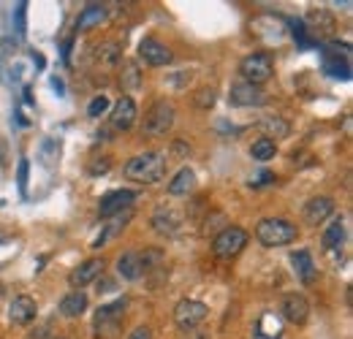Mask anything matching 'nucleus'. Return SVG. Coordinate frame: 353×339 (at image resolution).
Returning <instances> with one entry per match:
<instances>
[{
    "instance_id": "f257e3e1",
    "label": "nucleus",
    "mask_w": 353,
    "mask_h": 339,
    "mask_svg": "<svg viewBox=\"0 0 353 339\" xmlns=\"http://www.w3.org/2000/svg\"><path fill=\"white\" fill-rule=\"evenodd\" d=\"M169 166V155L161 152V150H152V152H144V155H136L125 163V176L133 182H141V185H152V182H161L163 174Z\"/></svg>"
},
{
    "instance_id": "f03ea898",
    "label": "nucleus",
    "mask_w": 353,
    "mask_h": 339,
    "mask_svg": "<svg viewBox=\"0 0 353 339\" xmlns=\"http://www.w3.org/2000/svg\"><path fill=\"white\" fill-rule=\"evenodd\" d=\"M256 239L264 247H283L296 242V225L283 217H266L256 225Z\"/></svg>"
},
{
    "instance_id": "7ed1b4c3",
    "label": "nucleus",
    "mask_w": 353,
    "mask_h": 339,
    "mask_svg": "<svg viewBox=\"0 0 353 339\" xmlns=\"http://www.w3.org/2000/svg\"><path fill=\"white\" fill-rule=\"evenodd\" d=\"M125 301H112L98 307L95 312V339H120L123 334V320H125Z\"/></svg>"
},
{
    "instance_id": "20e7f679",
    "label": "nucleus",
    "mask_w": 353,
    "mask_h": 339,
    "mask_svg": "<svg viewBox=\"0 0 353 339\" xmlns=\"http://www.w3.org/2000/svg\"><path fill=\"white\" fill-rule=\"evenodd\" d=\"M239 74H242V82L261 87L264 82H269L272 74H274V60H272V54H266V52H253V54H248V57L239 63Z\"/></svg>"
},
{
    "instance_id": "39448f33",
    "label": "nucleus",
    "mask_w": 353,
    "mask_h": 339,
    "mask_svg": "<svg viewBox=\"0 0 353 339\" xmlns=\"http://www.w3.org/2000/svg\"><path fill=\"white\" fill-rule=\"evenodd\" d=\"M174 106L169 103V101H155L150 109H147V114H144V133L147 136H166L172 127H174Z\"/></svg>"
},
{
    "instance_id": "423d86ee",
    "label": "nucleus",
    "mask_w": 353,
    "mask_h": 339,
    "mask_svg": "<svg viewBox=\"0 0 353 339\" xmlns=\"http://www.w3.org/2000/svg\"><path fill=\"white\" fill-rule=\"evenodd\" d=\"M210 315V307L204 301H196V298H182L174 307V323L179 331H193L199 329Z\"/></svg>"
},
{
    "instance_id": "0eeeda50",
    "label": "nucleus",
    "mask_w": 353,
    "mask_h": 339,
    "mask_svg": "<svg viewBox=\"0 0 353 339\" xmlns=\"http://www.w3.org/2000/svg\"><path fill=\"white\" fill-rule=\"evenodd\" d=\"M248 231L245 228H239V225H225L221 234L215 236V242H212V253L218 255V258H234V255H239L245 247H248Z\"/></svg>"
},
{
    "instance_id": "6e6552de",
    "label": "nucleus",
    "mask_w": 353,
    "mask_h": 339,
    "mask_svg": "<svg viewBox=\"0 0 353 339\" xmlns=\"http://www.w3.org/2000/svg\"><path fill=\"white\" fill-rule=\"evenodd\" d=\"M103 269H106L103 258H90V260L79 263V266L68 274V285H71L74 291H82V288H88L90 282H95V280L103 274Z\"/></svg>"
},
{
    "instance_id": "1a4fd4ad",
    "label": "nucleus",
    "mask_w": 353,
    "mask_h": 339,
    "mask_svg": "<svg viewBox=\"0 0 353 339\" xmlns=\"http://www.w3.org/2000/svg\"><path fill=\"white\" fill-rule=\"evenodd\" d=\"M172 57H174L172 49L163 41H158V39H141V43H139V60H144V63L152 65V68L169 65Z\"/></svg>"
},
{
    "instance_id": "9d476101",
    "label": "nucleus",
    "mask_w": 353,
    "mask_h": 339,
    "mask_svg": "<svg viewBox=\"0 0 353 339\" xmlns=\"http://www.w3.org/2000/svg\"><path fill=\"white\" fill-rule=\"evenodd\" d=\"M280 312H283V318L288 323L305 326L310 318V301L305 296H299V294H288V296H283V301H280Z\"/></svg>"
},
{
    "instance_id": "9b49d317",
    "label": "nucleus",
    "mask_w": 353,
    "mask_h": 339,
    "mask_svg": "<svg viewBox=\"0 0 353 339\" xmlns=\"http://www.w3.org/2000/svg\"><path fill=\"white\" fill-rule=\"evenodd\" d=\"M305 22H307V30L315 39H329V36H334V30H337L334 14L326 11V8H310Z\"/></svg>"
},
{
    "instance_id": "f8f14e48",
    "label": "nucleus",
    "mask_w": 353,
    "mask_h": 339,
    "mask_svg": "<svg viewBox=\"0 0 353 339\" xmlns=\"http://www.w3.org/2000/svg\"><path fill=\"white\" fill-rule=\"evenodd\" d=\"M136 201V193L133 190H112L101 198L98 204V214L101 217H114V214H123V209H131V204Z\"/></svg>"
},
{
    "instance_id": "ddd939ff",
    "label": "nucleus",
    "mask_w": 353,
    "mask_h": 339,
    "mask_svg": "<svg viewBox=\"0 0 353 339\" xmlns=\"http://www.w3.org/2000/svg\"><path fill=\"white\" fill-rule=\"evenodd\" d=\"M36 315H39V307L30 296H17L8 304V320L14 326H28L36 320Z\"/></svg>"
},
{
    "instance_id": "4468645a",
    "label": "nucleus",
    "mask_w": 353,
    "mask_h": 339,
    "mask_svg": "<svg viewBox=\"0 0 353 339\" xmlns=\"http://www.w3.org/2000/svg\"><path fill=\"white\" fill-rule=\"evenodd\" d=\"M228 101H231V106H261L264 103V90L256 85H248V82H236V85H231Z\"/></svg>"
},
{
    "instance_id": "2eb2a0df",
    "label": "nucleus",
    "mask_w": 353,
    "mask_h": 339,
    "mask_svg": "<svg viewBox=\"0 0 353 339\" xmlns=\"http://www.w3.org/2000/svg\"><path fill=\"white\" fill-rule=\"evenodd\" d=\"M334 214V201L329 198V196H315V198H310L307 204H305V223L307 225H321L323 220H329Z\"/></svg>"
},
{
    "instance_id": "dca6fc26",
    "label": "nucleus",
    "mask_w": 353,
    "mask_h": 339,
    "mask_svg": "<svg viewBox=\"0 0 353 339\" xmlns=\"http://www.w3.org/2000/svg\"><path fill=\"white\" fill-rule=\"evenodd\" d=\"M136 117H139L136 101L128 98V95H125V98H120V101L114 103V109H112V125L117 127V130H128V127H133Z\"/></svg>"
},
{
    "instance_id": "f3484780",
    "label": "nucleus",
    "mask_w": 353,
    "mask_h": 339,
    "mask_svg": "<svg viewBox=\"0 0 353 339\" xmlns=\"http://www.w3.org/2000/svg\"><path fill=\"white\" fill-rule=\"evenodd\" d=\"M152 225L158 234H166V236H174L182 228V214L174 212L172 207H158L152 214Z\"/></svg>"
},
{
    "instance_id": "a211bd4d",
    "label": "nucleus",
    "mask_w": 353,
    "mask_h": 339,
    "mask_svg": "<svg viewBox=\"0 0 353 339\" xmlns=\"http://www.w3.org/2000/svg\"><path fill=\"white\" fill-rule=\"evenodd\" d=\"M291 263H294V271H296V277L305 282V285H312L315 282V277H318V269H315V263H312V255L307 250H296V253L291 255Z\"/></svg>"
},
{
    "instance_id": "6ab92c4d",
    "label": "nucleus",
    "mask_w": 353,
    "mask_h": 339,
    "mask_svg": "<svg viewBox=\"0 0 353 339\" xmlns=\"http://www.w3.org/2000/svg\"><path fill=\"white\" fill-rule=\"evenodd\" d=\"M88 309V294L85 291H71L60 298V315L63 318H79Z\"/></svg>"
},
{
    "instance_id": "aec40b11",
    "label": "nucleus",
    "mask_w": 353,
    "mask_h": 339,
    "mask_svg": "<svg viewBox=\"0 0 353 339\" xmlns=\"http://www.w3.org/2000/svg\"><path fill=\"white\" fill-rule=\"evenodd\" d=\"M117 274L123 280H139L141 277V258H139V250H128L117 258Z\"/></svg>"
},
{
    "instance_id": "412c9836",
    "label": "nucleus",
    "mask_w": 353,
    "mask_h": 339,
    "mask_svg": "<svg viewBox=\"0 0 353 339\" xmlns=\"http://www.w3.org/2000/svg\"><path fill=\"white\" fill-rule=\"evenodd\" d=\"M103 19H106V8L98 6V3H90L88 8H82V14H79V19H77V30H79V33L92 30V28H98Z\"/></svg>"
},
{
    "instance_id": "4be33fe9",
    "label": "nucleus",
    "mask_w": 353,
    "mask_h": 339,
    "mask_svg": "<svg viewBox=\"0 0 353 339\" xmlns=\"http://www.w3.org/2000/svg\"><path fill=\"white\" fill-rule=\"evenodd\" d=\"M345 242V220L343 217H334L329 225H326V231H323V236H321V245L326 247V250H334V247H340Z\"/></svg>"
},
{
    "instance_id": "5701e85b",
    "label": "nucleus",
    "mask_w": 353,
    "mask_h": 339,
    "mask_svg": "<svg viewBox=\"0 0 353 339\" xmlns=\"http://www.w3.org/2000/svg\"><path fill=\"white\" fill-rule=\"evenodd\" d=\"M95 63L101 68H114L120 63V43L117 41H103L95 46Z\"/></svg>"
},
{
    "instance_id": "b1692460",
    "label": "nucleus",
    "mask_w": 353,
    "mask_h": 339,
    "mask_svg": "<svg viewBox=\"0 0 353 339\" xmlns=\"http://www.w3.org/2000/svg\"><path fill=\"white\" fill-rule=\"evenodd\" d=\"M196 187V174H193V169H179L172 176V182H169V193L172 196H188L190 190Z\"/></svg>"
},
{
    "instance_id": "393cba45",
    "label": "nucleus",
    "mask_w": 353,
    "mask_h": 339,
    "mask_svg": "<svg viewBox=\"0 0 353 339\" xmlns=\"http://www.w3.org/2000/svg\"><path fill=\"white\" fill-rule=\"evenodd\" d=\"M259 127H261L264 138H269V141H274V138H285V136L291 133V125H288L283 117H264V120L259 123Z\"/></svg>"
},
{
    "instance_id": "a878e982",
    "label": "nucleus",
    "mask_w": 353,
    "mask_h": 339,
    "mask_svg": "<svg viewBox=\"0 0 353 339\" xmlns=\"http://www.w3.org/2000/svg\"><path fill=\"white\" fill-rule=\"evenodd\" d=\"M274 152H277V144L274 141H269V138H259L253 147H250V155H253V161H272L274 158Z\"/></svg>"
},
{
    "instance_id": "bb28decb",
    "label": "nucleus",
    "mask_w": 353,
    "mask_h": 339,
    "mask_svg": "<svg viewBox=\"0 0 353 339\" xmlns=\"http://www.w3.org/2000/svg\"><path fill=\"white\" fill-rule=\"evenodd\" d=\"M139 258H141V274H147V271L158 269V266L166 260V255L161 253L158 247H147L144 253H139Z\"/></svg>"
},
{
    "instance_id": "cd10ccee",
    "label": "nucleus",
    "mask_w": 353,
    "mask_h": 339,
    "mask_svg": "<svg viewBox=\"0 0 353 339\" xmlns=\"http://www.w3.org/2000/svg\"><path fill=\"white\" fill-rule=\"evenodd\" d=\"M215 87H201L196 95H193V103L199 106V109H212L215 106Z\"/></svg>"
},
{
    "instance_id": "c85d7f7f",
    "label": "nucleus",
    "mask_w": 353,
    "mask_h": 339,
    "mask_svg": "<svg viewBox=\"0 0 353 339\" xmlns=\"http://www.w3.org/2000/svg\"><path fill=\"white\" fill-rule=\"evenodd\" d=\"M123 85L128 87V90H136V87L141 85V76H139V65H136V63H128V65H125Z\"/></svg>"
},
{
    "instance_id": "c756f323",
    "label": "nucleus",
    "mask_w": 353,
    "mask_h": 339,
    "mask_svg": "<svg viewBox=\"0 0 353 339\" xmlns=\"http://www.w3.org/2000/svg\"><path fill=\"white\" fill-rule=\"evenodd\" d=\"M106 109H109V98L106 95H98V98H92V103L88 106V114L90 117H101Z\"/></svg>"
},
{
    "instance_id": "7c9ffc66",
    "label": "nucleus",
    "mask_w": 353,
    "mask_h": 339,
    "mask_svg": "<svg viewBox=\"0 0 353 339\" xmlns=\"http://www.w3.org/2000/svg\"><path fill=\"white\" fill-rule=\"evenodd\" d=\"M272 179H274V176H272L269 171H261V174H259L256 179H250V187H261V185H266V182H272Z\"/></svg>"
},
{
    "instance_id": "2f4dec72",
    "label": "nucleus",
    "mask_w": 353,
    "mask_h": 339,
    "mask_svg": "<svg viewBox=\"0 0 353 339\" xmlns=\"http://www.w3.org/2000/svg\"><path fill=\"white\" fill-rule=\"evenodd\" d=\"M128 339H152V331L147 326H139V329H133V334Z\"/></svg>"
},
{
    "instance_id": "473e14b6",
    "label": "nucleus",
    "mask_w": 353,
    "mask_h": 339,
    "mask_svg": "<svg viewBox=\"0 0 353 339\" xmlns=\"http://www.w3.org/2000/svg\"><path fill=\"white\" fill-rule=\"evenodd\" d=\"M25 182H28V161L19 163V185L25 187Z\"/></svg>"
},
{
    "instance_id": "72a5a7b5",
    "label": "nucleus",
    "mask_w": 353,
    "mask_h": 339,
    "mask_svg": "<svg viewBox=\"0 0 353 339\" xmlns=\"http://www.w3.org/2000/svg\"><path fill=\"white\" fill-rule=\"evenodd\" d=\"M52 339H65V337H52Z\"/></svg>"
}]
</instances>
